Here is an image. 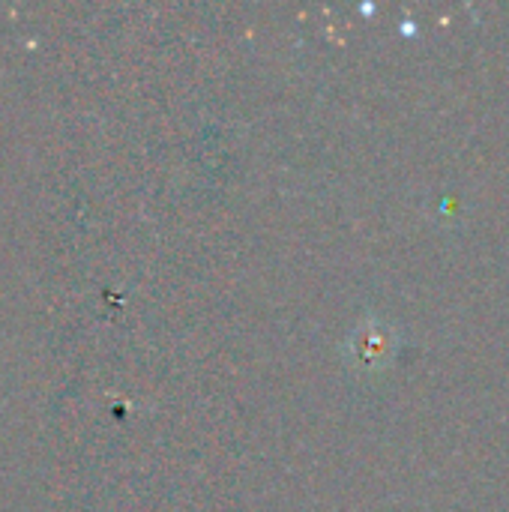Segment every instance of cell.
<instances>
[{
	"label": "cell",
	"mask_w": 509,
	"mask_h": 512,
	"mask_svg": "<svg viewBox=\"0 0 509 512\" xmlns=\"http://www.w3.org/2000/svg\"><path fill=\"white\" fill-rule=\"evenodd\" d=\"M390 336H387V327H381V324H375V321H369V324H363V330L357 333V336H351V357H354V363H360L363 369H378V366H384L390 357H393V348H390Z\"/></svg>",
	"instance_id": "1"
}]
</instances>
